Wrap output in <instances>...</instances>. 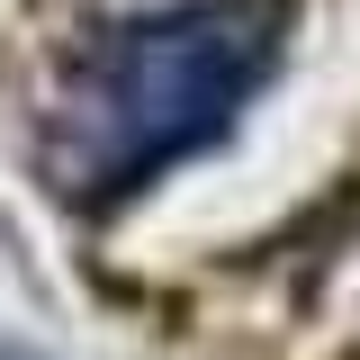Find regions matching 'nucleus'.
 Wrapping results in <instances>:
<instances>
[{
  "mask_svg": "<svg viewBox=\"0 0 360 360\" xmlns=\"http://www.w3.org/2000/svg\"><path fill=\"white\" fill-rule=\"evenodd\" d=\"M279 63V0H198L108 27L72 63L54 172L72 198H127L180 153L217 144Z\"/></svg>",
  "mask_w": 360,
  "mask_h": 360,
  "instance_id": "1",
  "label": "nucleus"
}]
</instances>
